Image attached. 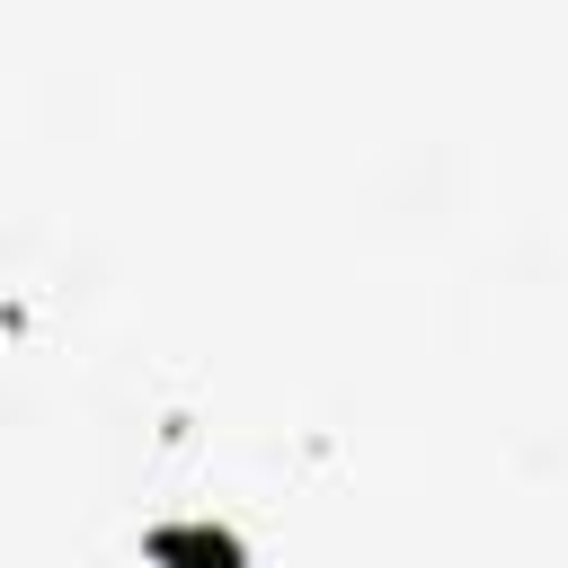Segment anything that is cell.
Here are the masks:
<instances>
[{
	"label": "cell",
	"instance_id": "cell-1",
	"mask_svg": "<svg viewBox=\"0 0 568 568\" xmlns=\"http://www.w3.org/2000/svg\"><path fill=\"white\" fill-rule=\"evenodd\" d=\"M142 559L151 568H248L240 532H222V524H151L142 532Z\"/></svg>",
	"mask_w": 568,
	"mask_h": 568
}]
</instances>
